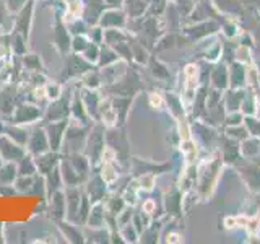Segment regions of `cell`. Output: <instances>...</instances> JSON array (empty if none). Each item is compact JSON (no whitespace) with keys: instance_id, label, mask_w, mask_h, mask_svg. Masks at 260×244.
<instances>
[{"instance_id":"obj_1","label":"cell","mask_w":260,"mask_h":244,"mask_svg":"<svg viewBox=\"0 0 260 244\" xmlns=\"http://www.w3.org/2000/svg\"><path fill=\"white\" fill-rule=\"evenodd\" d=\"M93 64H89L83 55L77 52H67L63 55V67L60 72V81L65 83L69 80L80 78L85 72L91 70Z\"/></svg>"},{"instance_id":"obj_2","label":"cell","mask_w":260,"mask_h":244,"mask_svg":"<svg viewBox=\"0 0 260 244\" xmlns=\"http://www.w3.org/2000/svg\"><path fill=\"white\" fill-rule=\"evenodd\" d=\"M104 127L101 124H94L89 127L86 142H85V155L91 161V166L98 165L101 160V153L104 150Z\"/></svg>"},{"instance_id":"obj_3","label":"cell","mask_w":260,"mask_h":244,"mask_svg":"<svg viewBox=\"0 0 260 244\" xmlns=\"http://www.w3.org/2000/svg\"><path fill=\"white\" fill-rule=\"evenodd\" d=\"M52 43L62 55L70 52L72 49V35L67 28V23L63 21V10L55 12L52 26Z\"/></svg>"},{"instance_id":"obj_4","label":"cell","mask_w":260,"mask_h":244,"mask_svg":"<svg viewBox=\"0 0 260 244\" xmlns=\"http://www.w3.org/2000/svg\"><path fill=\"white\" fill-rule=\"evenodd\" d=\"M43 112L44 111L39 108V104L29 103V101H21L16 104V108L12 112L10 124H16V126L32 124V122L43 119Z\"/></svg>"},{"instance_id":"obj_5","label":"cell","mask_w":260,"mask_h":244,"mask_svg":"<svg viewBox=\"0 0 260 244\" xmlns=\"http://www.w3.org/2000/svg\"><path fill=\"white\" fill-rule=\"evenodd\" d=\"M70 100H72V95L65 96V93H63L60 98H57V100L49 101V106L43 112L44 124L70 117Z\"/></svg>"},{"instance_id":"obj_6","label":"cell","mask_w":260,"mask_h":244,"mask_svg":"<svg viewBox=\"0 0 260 244\" xmlns=\"http://www.w3.org/2000/svg\"><path fill=\"white\" fill-rule=\"evenodd\" d=\"M21 101H24V96L16 85L7 83L0 88V112H2V116L10 117L16 104Z\"/></svg>"},{"instance_id":"obj_7","label":"cell","mask_w":260,"mask_h":244,"mask_svg":"<svg viewBox=\"0 0 260 244\" xmlns=\"http://www.w3.org/2000/svg\"><path fill=\"white\" fill-rule=\"evenodd\" d=\"M35 0H28L21 10H18L13 16V29L20 33L24 39H29L31 35V24H32V13H35Z\"/></svg>"},{"instance_id":"obj_8","label":"cell","mask_w":260,"mask_h":244,"mask_svg":"<svg viewBox=\"0 0 260 244\" xmlns=\"http://www.w3.org/2000/svg\"><path fill=\"white\" fill-rule=\"evenodd\" d=\"M70 117L67 119H60V120H54V122H47L44 124L46 134L49 138V145H51V150L54 151H60L62 143H63V137H65V130L69 127Z\"/></svg>"},{"instance_id":"obj_9","label":"cell","mask_w":260,"mask_h":244,"mask_svg":"<svg viewBox=\"0 0 260 244\" xmlns=\"http://www.w3.org/2000/svg\"><path fill=\"white\" fill-rule=\"evenodd\" d=\"M26 148L23 145L16 143L15 140H12L7 134L0 135V155H2L4 161H13L18 163L24 155H26Z\"/></svg>"},{"instance_id":"obj_10","label":"cell","mask_w":260,"mask_h":244,"mask_svg":"<svg viewBox=\"0 0 260 244\" xmlns=\"http://www.w3.org/2000/svg\"><path fill=\"white\" fill-rule=\"evenodd\" d=\"M65 192V207H67V214L65 218L69 222L73 223H80L78 222V208H80V202H81V191L78 186H67L63 189Z\"/></svg>"},{"instance_id":"obj_11","label":"cell","mask_w":260,"mask_h":244,"mask_svg":"<svg viewBox=\"0 0 260 244\" xmlns=\"http://www.w3.org/2000/svg\"><path fill=\"white\" fill-rule=\"evenodd\" d=\"M26 150H28V153L32 155V157H38V155L46 153V151L51 150V145H49V138H47L44 126L38 127L35 132L29 134L28 143H26Z\"/></svg>"},{"instance_id":"obj_12","label":"cell","mask_w":260,"mask_h":244,"mask_svg":"<svg viewBox=\"0 0 260 244\" xmlns=\"http://www.w3.org/2000/svg\"><path fill=\"white\" fill-rule=\"evenodd\" d=\"M47 205H49V215H51L55 222L57 220H63L67 214V207H65V192L63 189H59L47 195Z\"/></svg>"},{"instance_id":"obj_13","label":"cell","mask_w":260,"mask_h":244,"mask_svg":"<svg viewBox=\"0 0 260 244\" xmlns=\"http://www.w3.org/2000/svg\"><path fill=\"white\" fill-rule=\"evenodd\" d=\"M67 155L69 161L72 163V166L75 168V171L78 173L81 182H86L88 177H89V171H91V161L86 157L85 153H80V151H72V153H65Z\"/></svg>"},{"instance_id":"obj_14","label":"cell","mask_w":260,"mask_h":244,"mask_svg":"<svg viewBox=\"0 0 260 244\" xmlns=\"http://www.w3.org/2000/svg\"><path fill=\"white\" fill-rule=\"evenodd\" d=\"M60 155L59 151H54V150H49L46 153H41L38 157H35V161H36V166H38V173L41 176H46L49 174L54 168L59 166L60 163Z\"/></svg>"},{"instance_id":"obj_15","label":"cell","mask_w":260,"mask_h":244,"mask_svg":"<svg viewBox=\"0 0 260 244\" xmlns=\"http://www.w3.org/2000/svg\"><path fill=\"white\" fill-rule=\"evenodd\" d=\"M70 117L73 120L80 122V124H85V126H91L89 124V114L83 104V100H81V93L78 89H75L72 95V100H70Z\"/></svg>"},{"instance_id":"obj_16","label":"cell","mask_w":260,"mask_h":244,"mask_svg":"<svg viewBox=\"0 0 260 244\" xmlns=\"http://www.w3.org/2000/svg\"><path fill=\"white\" fill-rule=\"evenodd\" d=\"M57 228L60 230V233L63 234L65 241L69 242H85V234L81 233V230L78 228V223L69 222L67 218L63 220H57Z\"/></svg>"},{"instance_id":"obj_17","label":"cell","mask_w":260,"mask_h":244,"mask_svg":"<svg viewBox=\"0 0 260 244\" xmlns=\"http://www.w3.org/2000/svg\"><path fill=\"white\" fill-rule=\"evenodd\" d=\"M59 168H60V174H62L63 187H67V186H80V184H83V182H81L80 176H78V173L75 171V168H73V166H72V163L69 161L67 155H63V157L60 158Z\"/></svg>"},{"instance_id":"obj_18","label":"cell","mask_w":260,"mask_h":244,"mask_svg":"<svg viewBox=\"0 0 260 244\" xmlns=\"http://www.w3.org/2000/svg\"><path fill=\"white\" fill-rule=\"evenodd\" d=\"M104 192H106V182L103 181V177L98 174L94 177L86 181V195L91 200V203L96 202H101V199L104 197Z\"/></svg>"},{"instance_id":"obj_19","label":"cell","mask_w":260,"mask_h":244,"mask_svg":"<svg viewBox=\"0 0 260 244\" xmlns=\"http://www.w3.org/2000/svg\"><path fill=\"white\" fill-rule=\"evenodd\" d=\"M81 93V100H83L85 108L89 114V117L98 120V109H100V103H101V98L100 93H96V89H88L85 88Z\"/></svg>"},{"instance_id":"obj_20","label":"cell","mask_w":260,"mask_h":244,"mask_svg":"<svg viewBox=\"0 0 260 244\" xmlns=\"http://www.w3.org/2000/svg\"><path fill=\"white\" fill-rule=\"evenodd\" d=\"M106 223V208L101 202H96L91 205V210H89V215L86 218V226L91 228V230H98V228L104 226Z\"/></svg>"},{"instance_id":"obj_21","label":"cell","mask_w":260,"mask_h":244,"mask_svg":"<svg viewBox=\"0 0 260 244\" xmlns=\"http://www.w3.org/2000/svg\"><path fill=\"white\" fill-rule=\"evenodd\" d=\"M100 24L103 28H120L125 24V16L122 12L117 10H108V12H103L101 13V18H100Z\"/></svg>"},{"instance_id":"obj_22","label":"cell","mask_w":260,"mask_h":244,"mask_svg":"<svg viewBox=\"0 0 260 244\" xmlns=\"http://www.w3.org/2000/svg\"><path fill=\"white\" fill-rule=\"evenodd\" d=\"M8 46H10V51L16 57H23L28 52V39H24L20 33L10 31L8 33Z\"/></svg>"},{"instance_id":"obj_23","label":"cell","mask_w":260,"mask_h":244,"mask_svg":"<svg viewBox=\"0 0 260 244\" xmlns=\"http://www.w3.org/2000/svg\"><path fill=\"white\" fill-rule=\"evenodd\" d=\"M46 179V197L47 195H51L52 192L59 191V189H63V181H62V174H60V168L57 166L54 168L51 173L44 176Z\"/></svg>"},{"instance_id":"obj_24","label":"cell","mask_w":260,"mask_h":244,"mask_svg":"<svg viewBox=\"0 0 260 244\" xmlns=\"http://www.w3.org/2000/svg\"><path fill=\"white\" fill-rule=\"evenodd\" d=\"M21 67L24 72H29V73H35V72H39V73H44V65H43V60H41V57L38 54H24L21 57Z\"/></svg>"},{"instance_id":"obj_25","label":"cell","mask_w":260,"mask_h":244,"mask_svg":"<svg viewBox=\"0 0 260 244\" xmlns=\"http://www.w3.org/2000/svg\"><path fill=\"white\" fill-rule=\"evenodd\" d=\"M16 177H18V168L13 161H5L0 165V184L13 186Z\"/></svg>"},{"instance_id":"obj_26","label":"cell","mask_w":260,"mask_h":244,"mask_svg":"<svg viewBox=\"0 0 260 244\" xmlns=\"http://www.w3.org/2000/svg\"><path fill=\"white\" fill-rule=\"evenodd\" d=\"M5 134L15 140L16 143L23 145L24 148H26V143H28V138H29V134L28 130L24 129L23 126H16V124H10L7 129H5Z\"/></svg>"},{"instance_id":"obj_27","label":"cell","mask_w":260,"mask_h":244,"mask_svg":"<svg viewBox=\"0 0 260 244\" xmlns=\"http://www.w3.org/2000/svg\"><path fill=\"white\" fill-rule=\"evenodd\" d=\"M18 174L20 176H35L38 174V166H36V161H35V157H32L31 153H26L24 157L18 161Z\"/></svg>"},{"instance_id":"obj_28","label":"cell","mask_w":260,"mask_h":244,"mask_svg":"<svg viewBox=\"0 0 260 244\" xmlns=\"http://www.w3.org/2000/svg\"><path fill=\"white\" fill-rule=\"evenodd\" d=\"M80 80H81V85H83L85 88H88V89H96V88H100L101 83H103L101 73L98 70H93V69L85 72L83 75L80 77Z\"/></svg>"},{"instance_id":"obj_29","label":"cell","mask_w":260,"mask_h":244,"mask_svg":"<svg viewBox=\"0 0 260 244\" xmlns=\"http://www.w3.org/2000/svg\"><path fill=\"white\" fill-rule=\"evenodd\" d=\"M117 52L116 51H112V47L111 46H103L100 49V59H98V65L100 67H106V65H111L112 62H116L119 59V55H116Z\"/></svg>"},{"instance_id":"obj_30","label":"cell","mask_w":260,"mask_h":244,"mask_svg":"<svg viewBox=\"0 0 260 244\" xmlns=\"http://www.w3.org/2000/svg\"><path fill=\"white\" fill-rule=\"evenodd\" d=\"M44 93H46L47 101H54L63 95V85L57 83V81H47L44 85Z\"/></svg>"},{"instance_id":"obj_31","label":"cell","mask_w":260,"mask_h":244,"mask_svg":"<svg viewBox=\"0 0 260 244\" xmlns=\"http://www.w3.org/2000/svg\"><path fill=\"white\" fill-rule=\"evenodd\" d=\"M10 10L7 8L4 0H0V28H4L5 31L13 29V16H10Z\"/></svg>"},{"instance_id":"obj_32","label":"cell","mask_w":260,"mask_h":244,"mask_svg":"<svg viewBox=\"0 0 260 244\" xmlns=\"http://www.w3.org/2000/svg\"><path fill=\"white\" fill-rule=\"evenodd\" d=\"M35 176H20L18 174V177H16L13 182L15 191L16 192H31L32 184H35Z\"/></svg>"},{"instance_id":"obj_33","label":"cell","mask_w":260,"mask_h":244,"mask_svg":"<svg viewBox=\"0 0 260 244\" xmlns=\"http://www.w3.org/2000/svg\"><path fill=\"white\" fill-rule=\"evenodd\" d=\"M89 38L86 35H75V36H72V49L70 51L72 52H77V54H83L85 49L89 46Z\"/></svg>"},{"instance_id":"obj_34","label":"cell","mask_w":260,"mask_h":244,"mask_svg":"<svg viewBox=\"0 0 260 244\" xmlns=\"http://www.w3.org/2000/svg\"><path fill=\"white\" fill-rule=\"evenodd\" d=\"M100 176L103 177V181L106 184H111L117 179V173H116V168H114L112 163H103V168H101V173Z\"/></svg>"},{"instance_id":"obj_35","label":"cell","mask_w":260,"mask_h":244,"mask_svg":"<svg viewBox=\"0 0 260 244\" xmlns=\"http://www.w3.org/2000/svg\"><path fill=\"white\" fill-rule=\"evenodd\" d=\"M86 36L89 38V41L94 44H101L104 43V29L103 26H98V24H91L86 31Z\"/></svg>"},{"instance_id":"obj_36","label":"cell","mask_w":260,"mask_h":244,"mask_svg":"<svg viewBox=\"0 0 260 244\" xmlns=\"http://www.w3.org/2000/svg\"><path fill=\"white\" fill-rule=\"evenodd\" d=\"M100 44H94V43H89V46L85 49V51H83V54H81V55H83L85 57V59L89 62V64H98V59H100Z\"/></svg>"},{"instance_id":"obj_37","label":"cell","mask_w":260,"mask_h":244,"mask_svg":"<svg viewBox=\"0 0 260 244\" xmlns=\"http://www.w3.org/2000/svg\"><path fill=\"white\" fill-rule=\"evenodd\" d=\"M4 2H5L8 10H10V13H16L18 10H21L28 0H4Z\"/></svg>"},{"instance_id":"obj_38","label":"cell","mask_w":260,"mask_h":244,"mask_svg":"<svg viewBox=\"0 0 260 244\" xmlns=\"http://www.w3.org/2000/svg\"><path fill=\"white\" fill-rule=\"evenodd\" d=\"M122 2V0H104V4L108 5V7H116Z\"/></svg>"},{"instance_id":"obj_39","label":"cell","mask_w":260,"mask_h":244,"mask_svg":"<svg viewBox=\"0 0 260 244\" xmlns=\"http://www.w3.org/2000/svg\"><path fill=\"white\" fill-rule=\"evenodd\" d=\"M5 234H4V223H0V242H5Z\"/></svg>"},{"instance_id":"obj_40","label":"cell","mask_w":260,"mask_h":244,"mask_svg":"<svg viewBox=\"0 0 260 244\" xmlns=\"http://www.w3.org/2000/svg\"><path fill=\"white\" fill-rule=\"evenodd\" d=\"M2 163H4V158H2V155H0V165H2Z\"/></svg>"}]
</instances>
